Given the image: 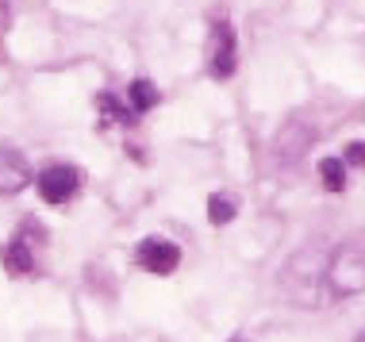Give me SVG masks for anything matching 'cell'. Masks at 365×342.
Masks as SVG:
<instances>
[{
	"mask_svg": "<svg viewBox=\"0 0 365 342\" xmlns=\"http://www.w3.org/2000/svg\"><path fill=\"white\" fill-rule=\"evenodd\" d=\"M327 254L319 247H304L292 254L281 269V292L292 300L296 308H319L323 304V285H327Z\"/></svg>",
	"mask_w": 365,
	"mask_h": 342,
	"instance_id": "1",
	"label": "cell"
},
{
	"mask_svg": "<svg viewBox=\"0 0 365 342\" xmlns=\"http://www.w3.org/2000/svg\"><path fill=\"white\" fill-rule=\"evenodd\" d=\"M327 292L339 300L365 292V234H350L334 247L327 261Z\"/></svg>",
	"mask_w": 365,
	"mask_h": 342,
	"instance_id": "2",
	"label": "cell"
},
{
	"mask_svg": "<svg viewBox=\"0 0 365 342\" xmlns=\"http://www.w3.org/2000/svg\"><path fill=\"white\" fill-rule=\"evenodd\" d=\"M77 189H81V173H77L73 165H51V170H43V177H38V192H43L46 204H66Z\"/></svg>",
	"mask_w": 365,
	"mask_h": 342,
	"instance_id": "3",
	"label": "cell"
},
{
	"mask_svg": "<svg viewBox=\"0 0 365 342\" xmlns=\"http://www.w3.org/2000/svg\"><path fill=\"white\" fill-rule=\"evenodd\" d=\"M135 258H139L143 269H150V273H158V277H165V273L177 269L181 250H177V242H165V239H143L139 250H135Z\"/></svg>",
	"mask_w": 365,
	"mask_h": 342,
	"instance_id": "4",
	"label": "cell"
},
{
	"mask_svg": "<svg viewBox=\"0 0 365 342\" xmlns=\"http://www.w3.org/2000/svg\"><path fill=\"white\" fill-rule=\"evenodd\" d=\"M208 70H212L215 77H231V73H235V31H231V24H215V27H212Z\"/></svg>",
	"mask_w": 365,
	"mask_h": 342,
	"instance_id": "5",
	"label": "cell"
},
{
	"mask_svg": "<svg viewBox=\"0 0 365 342\" xmlns=\"http://www.w3.org/2000/svg\"><path fill=\"white\" fill-rule=\"evenodd\" d=\"M312 146V127L308 123H300V120H292V123H284L281 127V135H277V162L281 165H296L304 158V150Z\"/></svg>",
	"mask_w": 365,
	"mask_h": 342,
	"instance_id": "6",
	"label": "cell"
},
{
	"mask_svg": "<svg viewBox=\"0 0 365 342\" xmlns=\"http://www.w3.org/2000/svg\"><path fill=\"white\" fill-rule=\"evenodd\" d=\"M31 181V165L19 150L12 146H0V192H19Z\"/></svg>",
	"mask_w": 365,
	"mask_h": 342,
	"instance_id": "7",
	"label": "cell"
},
{
	"mask_svg": "<svg viewBox=\"0 0 365 342\" xmlns=\"http://www.w3.org/2000/svg\"><path fill=\"white\" fill-rule=\"evenodd\" d=\"M4 266L12 269V273H35V258H31V250H27L24 239H12V242H8Z\"/></svg>",
	"mask_w": 365,
	"mask_h": 342,
	"instance_id": "8",
	"label": "cell"
},
{
	"mask_svg": "<svg viewBox=\"0 0 365 342\" xmlns=\"http://www.w3.org/2000/svg\"><path fill=\"white\" fill-rule=\"evenodd\" d=\"M319 177H323V189L342 192L346 189V162L342 158H323L319 162Z\"/></svg>",
	"mask_w": 365,
	"mask_h": 342,
	"instance_id": "9",
	"label": "cell"
},
{
	"mask_svg": "<svg viewBox=\"0 0 365 342\" xmlns=\"http://www.w3.org/2000/svg\"><path fill=\"white\" fill-rule=\"evenodd\" d=\"M235 208H239V204L227 197V192H215V197L208 200V219L215 223V227H223V223L235 219Z\"/></svg>",
	"mask_w": 365,
	"mask_h": 342,
	"instance_id": "10",
	"label": "cell"
},
{
	"mask_svg": "<svg viewBox=\"0 0 365 342\" xmlns=\"http://www.w3.org/2000/svg\"><path fill=\"white\" fill-rule=\"evenodd\" d=\"M154 104H158L154 85H150V81H135V85H131V108H135V112H146V108H154Z\"/></svg>",
	"mask_w": 365,
	"mask_h": 342,
	"instance_id": "11",
	"label": "cell"
},
{
	"mask_svg": "<svg viewBox=\"0 0 365 342\" xmlns=\"http://www.w3.org/2000/svg\"><path fill=\"white\" fill-rule=\"evenodd\" d=\"M346 162L350 165H365V142H350L346 146Z\"/></svg>",
	"mask_w": 365,
	"mask_h": 342,
	"instance_id": "12",
	"label": "cell"
},
{
	"mask_svg": "<svg viewBox=\"0 0 365 342\" xmlns=\"http://www.w3.org/2000/svg\"><path fill=\"white\" fill-rule=\"evenodd\" d=\"M4 27H8V4L0 0V31H4Z\"/></svg>",
	"mask_w": 365,
	"mask_h": 342,
	"instance_id": "13",
	"label": "cell"
},
{
	"mask_svg": "<svg viewBox=\"0 0 365 342\" xmlns=\"http://www.w3.org/2000/svg\"><path fill=\"white\" fill-rule=\"evenodd\" d=\"M358 342H365V331H361V335H358Z\"/></svg>",
	"mask_w": 365,
	"mask_h": 342,
	"instance_id": "14",
	"label": "cell"
}]
</instances>
